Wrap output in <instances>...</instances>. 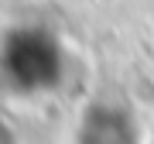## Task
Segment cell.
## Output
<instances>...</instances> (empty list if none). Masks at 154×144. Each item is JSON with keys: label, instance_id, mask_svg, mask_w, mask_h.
<instances>
[{"label": "cell", "instance_id": "6da1fadb", "mask_svg": "<svg viewBox=\"0 0 154 144\" xmlns=\"http://www.w3.org/2000/svg\"><path fill=\"white\" fill-rule=\"evenodd\" d=\"M137 144L130 117L116 106H93L86 117H79V144Z\"/></svg>", "mask_w": 154, "mask_h": 144}]
</instances>
